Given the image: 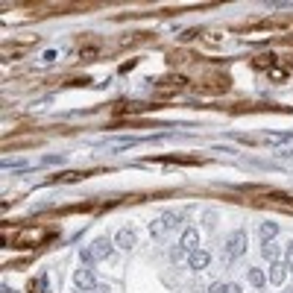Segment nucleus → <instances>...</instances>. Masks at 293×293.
Segmentation results:
<instances>
[{
  "instance_id": "6e6552de",
  "label": "nucleus",
  "mask_w": 293,
  "mask_h": 293,
  "mask_svg": "<svg viewBox=\"0 0 293 293\" xmlns=\"http://www.w3.org/2000/svg\"><path fill=\"white\" fill-rule=\"evenodd\" d=\"M285 276H288V267L276 261V264L270 267V282H273V285H282V282H285Z\"/></svg>"
},
{
  "instance_id": "f3484780",
  "label": "nucleus",
  "mask_w": 293,
  "mask_h": 293,
  "mask_svg": "<svg viewBox=\"0 0 293 293\" xmlns=\"http://www.w3.org/2000/svg\"><path fill=\"white\" fill-rule=\"evenodd\" d=\"M226 293H240V288H237V285H229V291Z\"/></svg>"
},
{
  "instance_id": "ddd939ff",
  "label": "nucleus",
  "mask_w": 293,
  "mask_h": 293,
  "mask_svg": "<svg viewBox=\"0 0 293 293\" xmlns=\"http://www.w3.org/2000/svg\"><path fill=\"white\" fill-rule=\"evenodd\" d=\"M226 291H229V285H223V282H217V285L208 288V293H226Z\"/></svg>"
},
{
  "instance_id": "4468645a",
  "label": "nucleus",
  "mask_w": 293,
  "mask_h": 293,
  "mask_svg": "<svg viewBox=\"0 0 293 293\" xmlns=\"http://www.w3.org/2000/svg\"><path fill=\"white\" fill-rule=\"evenodd\" d=\"M44 164H62V156H47Z\"/></svg>"
},
{
  "instance_id": "f03ea898",
  "label": "nucleus",
  "mask_w": 293,
  "mask_h": 293,
  "mask_svg": "<svg viewBox=\"0 0 293 293\" xmlns=\"http://www.w3.org/2000/svg\"><path fill=\"white\" fill-rule=\"evenodd\" d=\"M109 255H112V240H109V237H97V240L85 249L82 261H106Z\"/></svg>"
},
{
  "instance_id": "dca6fc26",
  "label": "nucleus",
  "mask_w": 293,
  "mask_h": 293,
  "mask_svg": "<svg viewBox=\"0 0 293 293\" xmlns=\"http://www.w3.org/2000/svg\"><path fill=\"white\" fill-rule=\"evenodd\" d=\"M94 293H112V291H109V285H97V288H94Z\"/></svg>"
},
{
  "instance_id": "39448f33",
  "label": "nucleus",
  "mask_w": 293,
  "mask_h": 293,
  "mask_svg": "<svg viewBox=\"0 0 293 293\" xmlns=\"http://www.w3.org/2000/svg\"><path fill=\"white\" fill-rule=\"evenodd\" d=\"M176 220H179L176 214H164L162 220H156V223L150 226V232H153L156 237H162V234H164V232H167V229H170V226H176Z\"/></svg>"
},
{
  "instance_id": "20e7f679",
  "label": "nucleus",
  "mask_w": 293,
  "mask_h": 293,
  "mask_svg": "<svg viewBox=\"0 0 293 293\" xmlns=\"http://www.w3.org/2000/svg\"><path fill=\"white\" fill-rule=\"evenodd\" d=\"M208 261H211V255H208L205 249H194V252H188V267H191V270H205V267H208Z\"/></svg>"
},
{
  "instance_id": "f8f14e48",
  "label": "nucleus",
  "mask_w": 293,
  "mask_h": 293,
  "mask_svg": "<svg viewBox=\"0 0 293 293\" xmlns=\"http://www.w3.org/2000/svg\"><path fill=\"white\" fill-rule=\"evenodd\" d=\"M170 258H173V261H182V258H188V249H185V246L179 243V246H173V249H170Z\"/></svg>"
},
{
  "instance_id": "423d86ee",
  "label": "nucleus",
  "mask_w": 293,
  "mask_h": 293,
  "mask_svg": "<svg viewBox=\"0 0 293 293\" xmlns=\"http://www.w3.org/2000/svg\"><path fill=\"white\" fill-rule=\"evenodd\" d=\"M182 246H185L188 252L199 249V232H196V229H185V234H182Z\"/></svg>"
},
{
  "instance_id": "2eb2a0df",
  "label": "nucleus",
  "mask_w": 293,
  "mask_h": 293,
  "mask_svg": "<svg viewBox=\"0 0 293 293\" xmlns=\"http://www.w3.org/2000/svg\"><path fill=\"white\" fill-rule=\"evenodd\" d=\"M288 267H291V270H293V243H291V246H288Z\"/></svg>"
},
{
  "instance_id": "9b49d317",
  "label": "nucleus",
  "mask_w": 293,
  "mask_h": 293,
  "mask_svg": "<svg viewBox=\"0 0 293 293\" xmlns=\"http://www.w3.org/2000/svg\"><path fill=\"white\" fill-rule=\"evenodd\" d=\"M264 282H267V276L261 273L258 267H252V270H249V285H252V288H264Z\"/></svg>"
},
{
  "instance_id": "9d476101",
  "label": "nucleus",
  "mask_w": 293,
  "mask_h": 293,
  "mask_svg": "<svg viewBox=\"0 0 293 293\" xmlns=\"http://www.w3.org/2000/svg\"><path fill=\"white\" fill-rule=\"evenodd\" d=\"M276 234H279V226H276V223H261V240H264V243L273 240Z\"/></svg>"
},
{
  "instance_id": "f257e3e1",
  "label": "nucleus",
  "mask_w": 293,
  "mask_h": 293,
  "mask_svg": "<svg viewBox=\"0 0 293 293\" xmlns=\"http://www.w3.org/2000/svg\"><path fill=\"white\" fill-rule=\"evenodd\" d=\"M243 249H246V232L237 229V232L229 234L226 240V261H234L237 255H243Z\"/></svg>"
},
{
  "instance_id": "7ed1b4c3",
  "label": "nucleus",
  "mask_w": 293,
  "mask_h": 293,
  "mask_svg": "<svg viewBox=\"0 0 293 293\" xmlns=\"http://www.w3.org/2000/svg\"><path fill=\"white\" fill-rule=\"evenodd\" d=\"M73 282H76V288H82V291H94V288H97V279H94V270H91L88 264L76 270V276H73Z\"/></svg>"
},
{
  "instance_id": "0eeeda50",
  "label": "nucleus",
  "mask_w": 293,
  "mask_h": 293,
  "mask_svg": "<svg viewBox=\"0 0 293 293\" xmlns=\"http://www.w3.org/2000/svg\"><path fill=\"white\" fill-rule=\"evenodd\" d=\"M115 243H117L120 249H129V246H135V232H129V229H120V232L115 234Z\"/></svg>"
},
{
  "instance_id": "1a4fd4ad",
  "label": "nucleus",
  "mask_w": 293,
  "mask_h": 293,
  "mask_svg": "<svg viewBox=\"0 0 293 293\" xmlns=\"http://www.w3.org/2000/svg\"><path fill=\"white\" fill-rule=\"evenodd\" d=\"M261 255H264L267 261H273V264H276V261H279V246H276L273 240H267V243L261 246Z\"/></svg>"
}]
</instances>
